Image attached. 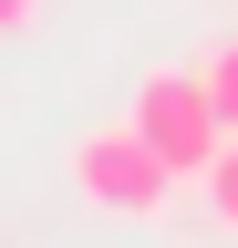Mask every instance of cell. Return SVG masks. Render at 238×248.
I'll return each instance as SVG.
<instances>
[{"label": "cell", "mask_w": 238, "mask_h": 248, "mask_svg": "<svg viewBox=\"0 0 238 248\" xmlns=\"http://www.w3.org/2000/svg\"><path fill=\"white\" fill-rule=\"evenodd\" d=\"M42 11V0H0V31H21V21H32Z\"/></svg>", "instance_id": "obj_5"}, {"label": "cell", "mask_w": 238, "mask_h": 248, "mask_svg": "<svg viewBox=\"0 0 238 248\" xmlns=\"http://www.w3.org/2000/svg\"><path fill=\"white\" fill-rule=\"evenodd\" d=\"M73 186H83L104 217H156V207L176 197V176L156 166V145H145L135 124H94V135L73 145Z\"/></svg>", "instance_id": "obj_2"}, {"label": "cell", "mask_w": 238, "mask_h": 248, "mask_svg": "<svg viewBox=\"0 0 238 248\" xmlns=\"http://www.w3.org/2000/svg\"><path fill=\"white\" fill-rule=\"evenodd\" d=\"M197 186H207V207H218V228H238V135L207 155V176H197Z\"/></svg>", "instance_id": "obj_4"}, {"label": "cell", "mask_w": 238, "mask_h": 248, "mask_svg": "<svg viewBox=\"0 0 238 248\" xmlns=\"http://www.w3.org/2000/svg\"><path fill=\"white\" fill-rule=\"evenodd\" d=\"M197 83H207V104H218V124L238 135V31H228V42H207V52H197Z\"/></svg>", "instance_id": "obj_3"}, {"label": "cell", "mask_w": 238, "mask_h": 248, "mask_svg": "<svg viewBox=\"0 0 238 248\" xmlns=\"http://www.w3.org/2000/svg\"><path fill=\"white\" fill-rule=\"evenodd\" d=\"M135 135L156 145V166L176 176V186H197L207 176V155L228 145V124H218V104H207V83H197V62H156V73L135 83Z\"/></svg>", "instance_id": "obj_1"}]
</instances>
